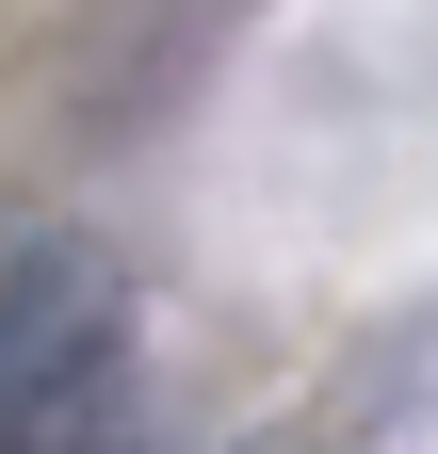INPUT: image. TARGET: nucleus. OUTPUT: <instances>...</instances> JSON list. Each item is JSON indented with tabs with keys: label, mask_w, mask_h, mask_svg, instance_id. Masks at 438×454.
<instances>
[{
	"label": "nucleus",
	"mask_w": 438,
	"mask_h": 454,
	"mask_svg": "<svg viewBox=\"0 0 438 454\" xmlns=\"http://www.w3.org/2000/svg\"><path fill=\"white\" fill-rule=\"evenodd\" d=\"M114 422H130V276L49 227L0 260V454H114Z\"/></svg>",
	"instance_id": "1"
}]
</instances>
